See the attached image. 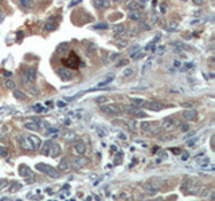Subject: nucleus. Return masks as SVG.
<instances>
[{
	"label": "nucleus",
	"mask_w": 215,
	"mask_h": 201,
	"mask_svg": "<svg viewBox=\"0 0 215 201\" xmlns=\"http://www.w3.org/2000/svg\"><path fill=\"white\" fill-rule=\"evenodd\" d=\"M34 109H35V111H36V113H40V111H45V107H42L40 105H35V106H34Z\"/></svg>",
	"instance_id": "46"
},
{
	"label": "nucleus",
	"mask_w": 215,
	"mask_h": 201,
	"mask_svg": "<svg viewBox=\"0 0 215 201\" xmlns=\"http://www.w3.org/2000/svg\"><path fill=\"white\" fill-rule=\"evenodd\" d=\"M174 123H175L174 118H171V117L164 118L163 122H161V129H163V130H170V129L174 126Z\"/></svg>",
	"instance_id": "13"
},
{
	"label": "nucleus",
	"mask_w": 215,
	"mask_h": 201,
	"mask_svg": "<svg viewBox=\"0 0 215 201\" xmlns=\"http://www.w3.org/2000/svg\"><path fill=\"white\" fill-rule=\"evenodd\" d=\"M106 100H107V98L104 97V95H101V97H97V98H96V102H97V103H105Z\"/></svg>",
	"instance_id": "40"
},
{
	"label": "nucleus",
	"mask_w": 215,
	"mask_h": 201,
	"mask_svg": "<svg viewBox=\"0 0 215 201\" xmlns=\"http://www.w3.org/2000/svg\"><path fill=\"white\" fill-rule=\"evenodd\" d=\"M128 17H129V20L137 21V20H140V17H141V12H140V11H131L128 14Z\"/></svg>",
	"instance_id": "20"
},
{
	"label": "nucleus",
	"mask_w": 215,
	"mask_h": 201,
	"mask_svg": "<svg viewBox=\"0 0 215 201\" xmlns=\"http://www.w3.org/2000/svg\"><path fill=\"white\" fill-rule=\"evenodd\" d=\"M24 128L28 129V130H32V132H36V130H39V126L35 123V122H26L24 123Z\"/></svg>",
	"instance_id": "25"
},
{
	"label": "nucleus",
	"mask_w": 215,
	"mask_h": 201,
	"mask_svg": "<svg viewBox=\"0 0 215 201\" xmlns=\"http://www.w3.org/2000/svg\"><path fill=\"white\" fill-rule=\"evenodd\" d=\"M94 4H96V7L97 8H106V7L110 6V3H109L107 0H97Z\"/></svg>",
	"instance_id": "27"
},
{
	"label": "nucleus",
	"mask_w": 215,
	"mask_h": 201,
	"mask_svg": "<svg viewBox=\"0 0 215 201\" xmlns=\"http://www.w3.org/2000/svg\"><path fill=\"white\" fill-rule=\"evenodd\" d=\"M144 189H145V191H148V192H151V193H156V192L159 191V188H157V186H153L152 184H151V185L145 184V185H144Z\"/></svg>",
	"instance_id": "31"
},
{
	"label": "nucleus",
	"mask_w": 215,
	"mask_h": 201,
	"mask_svg": "<svg viewBox=\"0 0 215 201\" xmlns=\"http://www.w3.org/2000/svg\"><path fill=\"white\" fill-rule=\"evenodd\" d=\"M1 82H3V80H1V75H0V85H1Z\"/></svg>",
	"instance_id": "60"
},
{
	"label": "nucleus",
	"mask_w": 215,
	"mask_h": 201,
	"mask_svg": "<svg viewBox=\"0 0 215 201\" xmlns=\"http://www.w3.org/2000/svg\"><path fill=\"white\" fill-rule=\"evenodd\" d=\"M28 90H30V94H32V95H38V94H39V90H38V89H36L35 86L30 87Z\"/></svg>",
	"instance_id": "43"
},
{
	"label": "nucleus",
	"mask_w": 215,
	"mask_h": 201,
	"mask_svg": "<svg viewBox=\"0 0 215 201\" xmlns=\"http://www.w3.org/2000/svg\"><path fill=\"white\" fill-rule=\"evenodd\" d=\"M133 74V69L132 67H128V69L124 70V73H122V76H131Z\"/></svg>",
	"instance_id": "36"
},
{
	"label": "nucleus",
	"mask_w": 215,
	"mask_h": 201,
	"mask_svg": "<svg viewBox=\"0 0 215 201\" xmlns=\"http://www.w3.org/2000/svg\"><path fill=\"white\" fill-rule=\"evenodd\" d=\"M113 30H114L116 34L122 35V34L125 32V30H126V28H125V26H124V24H116L114 27H113Z\"/></svg>",
	"instance_id": "29"
},
{
	"label": "nucleus",
	"mask_w": 215,
	"mask_h": 201,
	"mask_svg": "<svg viewBox=\"0 0 215 201\" xmlns=\"http://www.w3.org/2000/svg\"><path fill=\"white\" fill-rule=\"evenodd\" d=\"M125 64H128V60H126V59H122V60H120V62L117 63V67H122V66H125Z\"/></svg>",
	"instance_id": "48"
},
{
	"label": "nucleus",
	"mask_w": 215,
	"mask_h": 201,
	"mask_svg": "<svg viewBox=\"0 0 215 201\" xmlns=\"http://www.w3.org/2000/svg\"><path fill=\"white\" fill-rule=\"evenodd\" d=\"M52 141H46L45 143H43V146H42V153L45 154V156H50V152H51V148H52Z\"/></svg>",
	"instance_id": "17"
},
{
	"label": "nucleus",
	"mask_w": 215,
	"mask_h": 201,
	"mask_svg": "<svg viewBox=\"0 0 215 201\" xmlns=\"http://www.w3.org/2000/svg\"><path fill=\"white\" fill-rule=\"evenodd\" d=\"M58 169L61 170V172H67V170L70 169L69 159H67V158H63V159H61V162L58 164Z\"/></svg>",
	"instance_id": "18"
},
{
	"label": "nucleus",
	"mask_w": 215,
	"mask_h": 201,
	"mask_svg": "<svg viewBox=\"0 0 215 201\" xmlns=\"http://www.w3.org/2000/svg\"><path fill=\"white\" fill-rule=\"evenodd\" d=\"M45 31H54L57 28V23L54 20H49V21H46L45 23Z\"/></svg>",
	"instance_id": "22"
},
{
	"label": "nucleus",
	"mask_w": 215,
	"mask_h": 201,
	"mask_svg": "<svg viewBox=\"0 0 215 201\" xmlns=\"http://www.w3.org/2000/svg\"><path fill=\"white\" fill-rule=\"evenodd\" d=\"M180 130L183 133H187L188 130H190V126H188L187 123H181V125H180Z\"/></svg>",
	"instance_id": "44"
},
{
	"label": "nucleus",
	"mask_w": 215,
	"mask_h": 201,
	"mask_svg": "<svg viewBox=\"0 0 215 201\" xmlns=\"http://www.w3.org/2000/svg\"><path fill=\"white\" fill-rule=\"evenodd\" d=\"M125 111H126L128 114H131V115H135V117H142V118L147 117L145 111H142L141 109H139V107H135V106H132V105H131V106H126Z\"/></svg>",
	"instance_id": "4"
},
{
	"label": "nucleus",
	"mask_w": 215,
	"mask_h": 201,
	"mask_svg": "<svg viewBox=\"0 0 215 201\" xmlns=\"http://www.w3.org/2000/svg\"><path fill=\"white\" fill-rule=\"evenodd\" d=\"M19 174H20L22 177L27 178V177L32 176V172H31V169H30L27 165H20V166H19Z\"/></svg>",
	"instance_id": "14"
},
{
	"label": "nucleus",
	"mask_w": 215,
	"mask_h": 201,
	"mask_svg": "<svg viewBox=\"0 0 215 201\" xmlns=\"http://www.w3.org/2000/svg\"><path fill=\"white\" fill-rule=\"evenodd\" d=\"M28 138V141L31 142V145H32V148H34V150L35 149H38L39 146H40V138H39L38 135H34V134H27L26 135Z\"/></svg>",
	"instance_id": "11"
},
{
	"label": "nucleus",
	"mask_w": 215,
	"mask_h": 201,
	"mask_svg": "<svg viewBox=\"0 0 215 201\" xmlns=\"http://www.w3.org/2000/svg\"><path fill=\"white\" fill-rule=\"evenodd\" d=\"M73 153L77 156H83L86 153V145L82 142V141H78L77 143H74L73 146Z\"/></svg>",
	"instance_id": "7"
},
{
	"label": "nucleus",
	"mask_w": 215,
	"mask_h": 201,
	"mask_svg": "<svg viewBox=\"0 0 215 201\" xmlns=\"http://www.w3.org/2000/svg\"><path fill=\"white\" fill-rule=\"evenodd\" d=\"M4 75H7L8 78H11V76H12V74H11V73H8V71H6V73H4Z\"/></svg>",
	"instance_id": "55"
},
{
	"label": "nucleus",
	"mask_w": 215,
	"mask_h": 201,
	"mask_svg": "<svg viewBox=\"0 0 215 201\" xmlns=\"http://www.w3.org/2000/svg\"><path fill=\"white\" fill-rule=\"evenodd\" d=\"M117 56H118L117 52H112L110 56H109V60H114V59H117Z\"/></svg>",
	"instance_id": "49"
},
{
	"label": "nucleus",
	"mask_w": 215,
	"mask_h": 201,
	"mask_svg": "<svg viewBox=\"0 0 215 201\" xmlns=\"http://www.w3.org/2000/svg\"><path fill=\"white\" fill-rule=\"evenodd\" d=\"M210 192H211V189L208 186H203L202 185V188H200V191H199V193H198V196H202V197H207L208 194H210Z\"/></svg>",
	"instance_id": "26"
},
{
	"label": "nucleus",
	"mask_w": 215,
	"mask_h": 201,
	"mask_svg": "<svg viewBox=\"0 0 215 201\" xmlns=\"http://www.w3.org/2000/svg\"><path fill=\"white\" fill-rule=\"evenodd\" d=\"M145 106L148 109H151L152 111H160L163 110V105L157 102V100H149V102H145Z\"/></svg>",
	"instance_id": "10"
},
{
	"label": "nucleus",
	"mask_w": 215,
	"mask_h": 201,
	"mask_svg": "<svg viewBox=\"0 0 215 201\" xmlns=\"http://www.w3.org/2000/svg\"><path fill=\"white\" fill-rule=\"evenodd\" d=\"M118 135H120V138H121V139H125V135L122 134V133H120V134H118Z\"/></svg>",
	"instance_id": "58"
},
{
	"label": "nucleus",
	"mask_w": 215,
	"mask_h": 201,
	"mask_svg": "<svg viewBox=\"0 0 215 201\" xmlns=\"http://www.w3.org/2000/svg\"><path fill=\"white\" fill-rule=\"evenodd\" d=\"M183 117H184V119H187L190 122L196 121L198 119V111L195 110V109H187V110L183 111Z\"/></svg>",
	"instance_id": "5"
},
{
	"label": "nucleus",
	"mask_w": 215,
	"mask_h": 201,
	"mask_svg": "<svg viewBox=\"0 0 215 201\" xmlns=\"http://www.w3.org/2000/svg\"><path fill=\"white\" fill-rule=\"evenodd\" d=\"M59 153H61V146H59L58 143H52L51 152H50V157H54V158H55Z\"/></svg>",
	"instance_id": "23"
},
{
	"label": "nucleus",
	"mask_w": 215,
	"mask_h": 201,
	"mask_svg": "<svg viewBox=\"0 0 215 201\" xmlns=\"http://www.w3.org/2000/svg\"><path fill=\"white\" fill-rule=\"evenodd\" d=\"M165 11H167L165 4H161V6H160V12H161V14H165Z\"/></svg>",
	"instance_id": "52"
},
{
	"label": "nucleus",
	"mask_w": 215,
	"mask_h": 201,
	"mask_svg": "<svg viewBox=\"0 0 215 201\" xmlns=\"http://www.w3.org/2000/svg\"><path fill=\"white\" fill-rule=\"evenodd\" d=\"M6 87L10 89V90H15V82L12 79H8L7 82H6Z\"/></svg>",
	"instance_id": "34"
},
{
	"label": "nucleus",
	"mask_w": 215,
	"mask_h": 201,
	"mask_svg": "<svg viewBox=\"0 0 215 201\" xmlns=\"http://www.w3.org/2000/svg\"><path fill=\"white\" fill-rule=\"evenodd\" d=\"M151 66H152V60H147V62L144 63V66H142V69H141V75H144V74L147 73V70H148Z\"/></svg>",
	"instance_id": "33"
},
{
	"label": "nucleus",
	"mask_w": 215,
	"mask_h": 201,
	"mask_svg": "<svg viewBox=\"0 0 215 201\" xmlns=\"http://www.w3.org/2000/svg\"><path fill=\"white\" fill-rule=\"evenodd\" d=\"M86 164H87L86 158H83V157H78V158H75L73 161V166L75 168V169H81V168H83Z\"/></svg>",
	"instance_id": "15"
},
{
	"label": "nucleus",
	"mask_w": 215,
	"mask_h": 201,
	"mask_svg": "<svg viewBox=\"0 0 215 201\" xmlns=\"http://www.w3.org/2000/svg\"><path fill=\"white\" fill-rule=\"evenodd\" d=\"M113 79H114V75H113V74H110V75H109V78H106V79H105L104 82H101V83H98V85H97V89H98V87H101V86H104V85L110 83V82H112Z\"/></svg>",
	"instance_id": "32"
},
{
	"label": "nucleus",
	"mask_w": 215,
	"mask_h": 201,
	"mask_svg": "<svg viewBox=\"0 0 215 201\" xmlns=\"http://www.w3.org/2000/svg\"><path fill=\"white\" fill-rule=\"evenodd\" d=\"M203 3V0H195V4H202Z\"/></svg>",
	"instance_id": "56"
},
{
	"label": "nucleus",
	"mask_w": 215,
	"mask_h": 201,
	"mask_svg": "<svg viewBox=\"0 0 215 201\" xmlns=\"http://www.w3.org/2000/svg\"><path fill=\"white\" fill-rule=\"evenodd\" d=\"M63 138H65V141H74L77 138V134L73 130H67L63 133Z\"/></svg>",
	"instance_id": "19"
},
{
	"label": "nucleus",
	"mask_w": 215,
	"mask_h": 201,
	"mask_svg": "<svg viewBox=\"0 0 215 201\" xmlns=\"http://www.w3.org/2000/svg\"><path fill=\"white\" fill-rule=\"evenodd\" d=\"M195 142H196V138H192V139H190V141L187 142V145H188V146H194Z\"/></svg>",
	"instance_id": "51"
},
{
	"label": "nucleus",
	"mask_w": 215,
	"mask_h": 201,
	"mask_svg": "<svg viewBox=\"0 0 215 201\" xmlns=\"http://www.w3.org/2000/svg\"><path fill=\"white\" fill-rule=\"evenodd\" d=\"M0 154H1V156L3 157H6L8 154V152H7V149H6V148H3V146H0Z\"/></svg>",
	"instance_id": "47"
},
{
	"label": "nucleus",
	"mask_w": 215,
	"mask_h": 201,
	"mask_svg": "<svg viewBox=\"0 0 215 201\" xmlns=\"http://www.w3.org/2000/svg\"><path fill=\"white\" fill-rule=\"evenodd\" d=\"M14 97L17 98V99H26V98H27V95H26L24 91L19 90V89H15V90H14Z\"/></svg>",
	"instance_id": "24"
},
{
	"label": "nucleus",
	"mask_w": 215,
	"mask_h": 201,
	"mask_svg": "<svg viewBox=\"0 0 215 201\" xmlns=\"http://www.w3.org/2000/svg\"><path fill=\"white\" fill-rule=\"evenodd\" d=\"M139 49H140V46H139V44L132 46V47L129 49V54H131V55H133V54H136V51H137Z\"/></svg>",
	"instance_id": "39"
},
{
	"label": "nucleus",
	"mask_w": 215,
	"mask_h": 201,
	"mask_svg": "<svg viewBox=\"0 0 215 201\" xmlns=\"http://www.w3.org/2000/svg\"><path fill=\"white\" fill-rule=\"evenodd\" d=\"M186 66H187V69H191V67L194 66V64H192V63H187V64H186Z\"/></svg>",
	"instance_id": "57"
},
{
	"label": "nucleus",
	"mask_w": 215,
	"mask_h": 201,
	"mask_svg": "<svg viewBox=\"0 0 215 201\" xmlns=\"http://www.w3.org/2000/svg\"><path fill=\"white\" fill-rule=\"evenodd\" d=\"M160 139H161V141H167V139H174V135H171V134L160 135Z\"/></svg>",
	"instance_id": "45"
},
{
	"label": "nucleus",
	"mask_w": 215,
	"mask_h": 201,
	"mask_svg": "<svg viewBox=\"0 0 215 201\" xmlns=\"http://www.w3.org/2000/svg\"><path fill=\"white\" fill-rule=\"evenodd\" d=\"M20 4H22V6H23L24 8H30V7H32V1H30V0H22Z\"/></svg>",
	"instance_id": "37"
},
{
	"label": "nucleus",
	"mask_w": 215,
	"mask_h": 201,
	"mask_svg": "<svg viewBox=\"0 0 215 201\" xmlns=\"http://www.w3.org/2000/svg\"><path fill=\"white\" fill-rule=\"evenodd\" d=\"M86 49H87V51H89V52H93V51H96V46H94L93 43H87Z\"/></svg>",
	"instance_id": "41"
},
{
	"label": "nucleus",
	"mask_w": 215,
	"mask_h": 201,
	"mask_svg": "<svg viewBox=\"0 0 215 201\" xmlns=\"http://www.w3.org/2000/svg\"><path fill=\"white\" fill-rule=\"evenodd\" d=\"M17 142H19V145L22 146V149H24V150H34L31 142L28 141V138L26 137V135H19V137H17Z\"/></svg>",
	"instance_id": "6"
},
{
	"label": "nucleus",
	"mask_w": 215,
	"mask_h": 201,
	"mask_svg": "<svg viewBox=\"0 0 215 201\" xmlns=\"http://www.w3.org/2000/svg\"><path fill=\"white\" fill-rule=\"evenodd\" d=\"M144 6H145V3L144 1H129L128 4H126V7L129 8V11H140V8H144Z\"/></svg>",
	"instance_id": "12"
},
{
	"label": "nucleus",
	"mask_w": 215,
	"mask_h": 201,
	"mask_svg": "<svg viewBox=\"0 0 215 201\" xmlns=\"http://www.w3.org/2000/svg\"><path fill=\"white\" fill-rule=\"evenodd\" d=\"M160 132H161V128H156V129H155V130H153L152 133H151V135H157Z\"/></svg>",
	"instance_id": "50"
},
{
	"label": "nucleus",
	"mask_w": 215,
	"mask_h": 201,
	"mask_svg": "<svg viewBox=\"0 0 215 201\" xmlns=\"http://www.w3.org/2000/svg\"><path fill=\"white\" fill-rule=\"evenodd\" d=\"M125 125L129 128V130H136V129H137V123H136L135 119H128V121H125Z\"/></svg>",
	"instance_id": "30"
},
{
	"label": "nucleus",
	"mask_w": 215,
	"mask_h": 201,
	"mask_svg": "<svg viewBox=\"0 0 215 201\" xmlns=\"http://www.w3.org/2000/svg\"><path fill=\"white\" fill-rule=\"evenodd\" d=\"M0 137H1V134H0Z\"/></svg>",
	"instance_id": "62"
},
{
	"label": "nucleus",
	"mask_w": 215,
	"mask_h": 201,
	"mask_svg": "<svg viewBox=\"0 0 215 201\" xmlns=\"http://www.w3.org/2000/svg\"><path fill=\"white\" fill-rule=\"evenodd\" d=\"M116 46H117V47H118V49H120V50H121V49H125V47L128 46V42L122 39V40H118V42H117V44H116Z\"/></svg>",
	"instance_id": "35"
},
{
	"label": "nucleus",
	"mask_w": 215,
	"mask_h": 201,
	"mask_svg": "<svg viewBox=\"0 0 215 201\" xmlns=\"http://www.w3.org/2000/svg\"><path fill=\"white\" fill-rule=\"evenodd\" d=\"M22 75L24 76L26 79L28 80V82H30V83H32V82H34L35 80V78H36V73H35V70L32 69V67H28V69H26L24 70V73L22 74Z\"/></svg>",
	"instance_id": "9"
},
{
	"label": "nucleus",
	"mask_w": 215,
	"mask_h": 201,
	"mask_svg": "<svg viewBox=\"0 0 215 201\" xmlns=\"http://www.w3.org/2000/svg\"><path fill=\"white\" fill-rule=\"evenodd\" d=\"M94 28H98V30H105L107 28V23H100V24H96Z\"/></svg>",
	"instance_id": "42"
},
{
	"label": "nucleus",
	"mask_w": 215,
	"mask_h": 201,
	"mask_svg": "<svg viewBox=\"0 0 215 201\" xmlns=\"http://www.w3.org/2000/svg\"><path fill=\"white\" fill-rule=\"evenodd\" d=\"M69 43H61V44H58V47H57V52L58 54H66L67 51H69Z\"/></svg>",
	"instance_id": "21"
},
{
	"label": "nucleus",
	"mask_w": 215,
	"mask_h": 201,
	"mask_svg": "<svg viewBox=\"0 0 215 201\" xmlns=\"http://www.w3.org/2000/svg\"><path fill=\"white\" fill-rule=\"evenodd\" d=\"M101 110L104 111V113H106V114H109V115H120L121 114V109H120V106L116 105V103L105 105V106L101 107Z\"/></svg>",
	"instance_id": "3"
},
{
	"label": "nucleus",
	"mask_w": 215,
	"mask_h": 201,
	"mask_svg": "<svg viewBox=\"0 0 215 201\" xmlns=\"http://www.w3.org/2000/svg\"><path fill=\"white\" fill-rule=\"evenodd\" d=\"M176 28H177V23H176V21H170V24H168L167 30H170V31H174V30H176Z\"/></svg>",
	"instance_id": "38"
},
{
	"label": "nucleus",
	"mask_w": 215,
	"mask_h": 201,
	"mask_svg": "<svg viewBox=\"0 0 215 201\" xmlns=\"http://www.w3.org/2000/svg\"><path fill=\"white\" fill-rule=\"evenodd\" d=\"M172 152H174V153H175V154H177V153L180 152V150H179V149H174V150H172Z\"/></svg>",
	"instance_id": "59"
},
{
	"label": "nucleus",
	"mask_w": 215,
	"mask_h": 201,
	"mask_svg": "<svg viewBox=\"0 0 215 201\" xmlns=\"http://www.w3.org/2000/svg\"><path fill=\"white\" fill-rule=\"evenodd\" d=\"M57 73H58V75L61 76V79H63V80H71V79H73V76H74V74L71 73L70 70L65 69V67L59 69Z\"/></svg>",
	"instance_id": "8"
},
{
	"label": "nucleus",
	"mask_w": 215,
	"mask_h": 201,
	"mask_svg": "<svg viewBox=\"0 0 215 201\" xmlns=\"http://www.w3.org/2000/svg\"><path fill=\"white\" fill-rule=\"evenodd\" d=\"M1 19H3V17H1V15H0V20H1Z\"/></svg>",
	"instance_id": "61"
},
{
	"label": "nucleus",
	"mask_w": 215,
	"mask_h": 201,
	"mask_svg": "<svg viewBox=\"0 0 215 201\" xmlns=\"http://www.w3.org/2000/svg\"><path fill=\"white\" fill-rule=\"evenodd\" d=\"M181 159H183V161H186V159H188V153H184L183 156H181Z\"/></svg>",
	"instance_id": "54"
},
{
	"label": "nucleus",
	"mask_w": 215,
	"mask_h": 201,
	"mask_svg": "<svg viewBox=\"0 0 215 201\" xmlns=\"http://www.w3.org/2000/svg\"><path fill=\"white\" fill-rule=\"evenodd\" d=\"M145 102L147 100L144 99V98H136V97H133V98H131V103H132V106H135V107H141V106H144L145 105Z\"/></svg>",
	"instance_id": "16"
},
{
	"label": "nucleus",
	"mask_w": 215,
	"mask_h": 201,
	"mask_svg": "<svg viewBox=\"0 0 215 201\" xmlns=\"http://www.w3.org/2000/svg\"><path fill=\"white\" fill-rule=\"evenodd\" d=\"M141 26H142V27H144V28H147V30H149V28H151V26H149V24H147L145 21H141Z\"/></svg>",
	"instance_id": "53"
},
{
	"label": "nucleus",
	"mask_w": 215,
	"mask_h": 201,
	"mask_svg": "<svg viewBox=\"0 0 215 201\" xmlns=\"http://www.w3.org/2000/svg\"><path fill=\"white\" fill-rule=\"evenodd\" d=\"M200 188H202V184L198 180H194V178H186V180L183 181V185H181V192H183V193L196 194V196H198Z\"/></svg>",
	"instance_id": "1"
},
{
	"label": "nucleus",
	"mask_w": 215,
	"mask_h": 201,
	"mask_svg": "<svg viewBox=\"0 0 215 201\" xmlns=\"http://www.w3.org/2000/svg\"><path fill=\"white\" fill-rule=\"evenodd\" d=\"M35 168H36L39 172H42V173H45L49 177H51V178H58L59 177V173L54 169V168L50 166V165H46V164H36Z\"/></svg>",
	"instance_id": "2"
},
{
	"label": "nucleus",
	"mask_w": 215,
	"mask_h": 201,
	"mask_svg": "<svg viewBox=\"0 0 215 201\" xmlns=\"http://www.w3.org/2000/svg\"><path fill=\"white\" fill-rule=\"evenodd\" d=\"M151 128H152V123L148 121H144L140 123V129H141L142 132H149L151 130Z\"/></svg>",
	"instance_id": "28"
}]
</instances>
